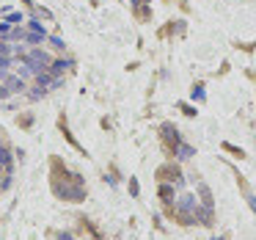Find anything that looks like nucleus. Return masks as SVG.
I'll use <instances>...</instances> for the list:
<instances>
[{"label":"nucleus","instance_id":"obj_1","mask_svg":"<svg viewBox=\"0 0 256 240\" xmlns=\"http://www.w3.org/2000/svg\"><path fill=\"white\" fill-rule=\"evenodd\" d=\"M162 138H166V144H168V146L179 149V135H176V127H171V124H162Z\"/></svg>","mask_w":256,"mask_h":240},{"label":"nucleus","instance_id":"obj_2","mask_svg":"<svg viewBox=\"0 0 256 240\" xmlns=\"http://www.w3.org/2000/svg\"><path fill=\"white\" fill-rule=\"evenodd\" d=\"M47 42H50V47H52V50H56V53H64V42L58 39V36H50V39H47Z\"/></svg>","mask_w":256,"mask_h":240}]
</instances>
